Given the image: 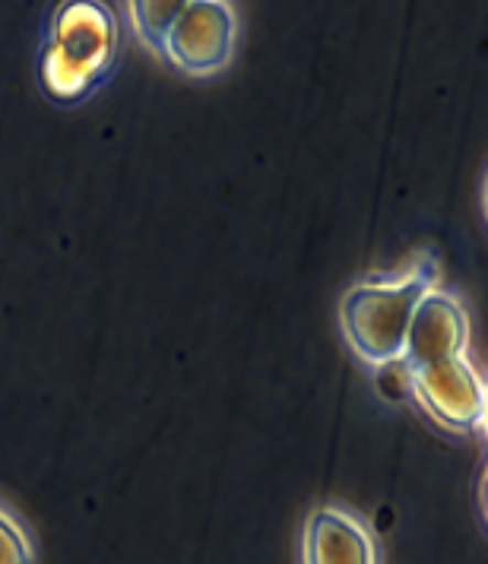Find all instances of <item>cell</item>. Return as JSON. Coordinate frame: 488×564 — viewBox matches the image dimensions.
I'll list each match as a JSON object with an SVG mask.
<instances>
[{
    "mask_svg": "<svg viewBox=\"0 0 488 564\" xmlns=\"http://www.w3.org/2000/svg\"><path fill=\"white\" fill-rule=\"evenodd\" d=\"M235 10L226 0H184V10L165 39L162 61L187 77H213L235 54Z\"/></svg>",
    "mask_w": 488,
    "mask_h": 564,
    "instance_id": "obj_3",
    "label": "cell"
},
{
    "mask_svg": "<svg viewBox=\"0 0 488 564\" xmlns=\"http://www.w3.org/2000/svg\"><path fill=\"white\" fill-rule=\"evenodd\" d=\"M410 387L419 406L429 412L437 425L451 432H463V435L486 429V381L466 356L437 361L422 371H410Z\"/></svg>",
    "mask_w": 488,
    "mask_h": 564,
    "instance_id": "obj_4",
    "label": "cell"
},
{
    "mask_svg": "<svg viewBox=\"0 0 488 564\" xmlns=\"http://www.w3.org/2000/svg\"><path fill=\"white\" fill-rule=\"evenodd\" d=\"M437 289V260L422 254L403 273L356 282L339 302V330L361 361L384 368L400 361L419 302Z\"/></svg>",
    "mask_w": 488,
    "mask_h": 564,
    "instance_id": "obj_2",
    "label": "cell"
},
{
    "mask_svg": "<svg viewBox=\"0 0 488 564\" xmlns=\"http://www.w3.org/2000/svg\"><path fill=\"white\" fill-rule=\"evenodd\" d=\"M302 558L305 564H378V549L353 513L317 508L305 523Z\"/></svg>",
    "mask_w": 488,
    "mask_h": 564,
    "instance_id": "obj_6",
    "label": "cell"
},
{
    "mask_svg": "<svg viewBox=\"0 0 488 564\" xmlns=\"http://www.w3.org/2000/svg\"><path fill=\"white\" fill-rule=\"evenodd\" d=\"M121 32L115 10L102 0H67L48 20L39 54L42 93L57 105H79L96 96L118 67Z\"/></svg>",
    "mask_w": 488,
    "mask_h": 564,
    "instance_id": "obj_1",
    "label": "cell"
},
{
    "mask_svg": "<svg viewBox=\"0 0 488 564\" xmlns=\"http://www.w3.org/2000/svg\"><path fill=\"white\" fill-rule=\"evenodd\" d=\"M469 346V317L463 305L444 289H432L412 314L410 334L403 343L400 365L410 371L432 368L437 361L460 359Z\"/></svg>",
    "mask_w": 488,
    "mask_h": 564,
    "instance_id": "obj_5",
    "label": "cell"
},
{
    "mask_svg": "<svg viewBox=\"0 0 488 564\" xmlns=\"http://www.w3.org/2000/svg\"><path fill=\"white\" fill-rule=\"evenodd\" d=\"M32 542H29L26 530L10 517L0 511V564H32Z\"/></svg>",
    "mask_w": 488,
    "mask_h": 564,
    "instance_id": "obj_8",
    "label": "cell"
},
{
    "mask_svg": "<svg viewBox=\"0 0 488 564\" xmlns=\"http://www.w3.org/2000/svg\"><path fill=\"white\" fill-rule=\"evenodd\" d=\"M181 10H184V0H133V3H128L130 23L137 29V35L159 57H162L165 39L181 17Z\"/></svg>",
    "mask_w": 488,
    "mask_h": 564,
    "instance_id": "obj_7",
    "label": "cell"
}]
</instances>
